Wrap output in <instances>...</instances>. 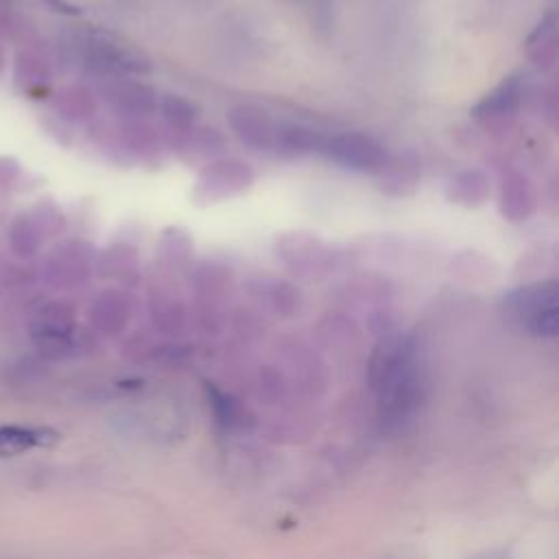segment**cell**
<instances>
[{
	"mask_svg": "<svg viewBox=\"0 0 559 559\" xmlns=\"http://www.w3.org/2000/svg\"><path fill=\"white\" fill-rule=\"evenodd\" d=\"M380 421L386 430L413 417L424 393V373L411 338L389 341L373 360Z\"/></svg>",
	"mask_w": 559,
	"mask_h": 559,
	"instance_id": "cell-1",
	"label": "cell"
},
{
	"mask_svg": "<svg viewBox=\"0 0 559 559\" xmlns=\"http://www.w3.org/2000/svg\"><path fill=\"white\" fill-rule=\"evenodd\" d=\"M504 310L535 336L552 338L559 332V284L555 280L533 282L504 295Z\"/></svg>",
	"mask_w": 559,
	"mask_h": 559,
	"instance_id": "cell-2",
	"label": "cell"
},
{
	"mask_svg": "<svg viewBox=\"0 0 559 559\" xmlns=\"http://www.w3.org/2000/svg\"><path fill=\"white\" fill-rule=\"evenodd\" d=\"M317 153L343 168L358 173H380L386 166L384 146L376 138L360 131H345L332 135L323 133Z\"/></svg>",
	"mask_w": 559,
	"mask_h": 559,
	"instance_id": "cell-3",
	"label": "cell"
},
{
	"mask_svg": "<svg viewBox=\"0 0 559 559\" xmlns=\"http://www.w3.org/2000/svg\"><path fill=\"white\" fill-rule=\"evenodd\" d=\"M251 179H253V175L247 164H242L238 159H223L201 173L199 188L194 194L203 197V199H212V201L223 199V197H229V194L247 188Z\"/></svg>",
	"mask_w": 559,
	"mask_h": 559,
	"instance_id": "cell-4",
	"label": "cell"
},
{
	"mask_svg": "<svg viewBox=\"0 0 559 559\" xmlns=\"http://www.w3.org/2000/svg\"><path fill=\"white\" fill-rule=\"evenodd\" d=\"M229 124L251 148H273L275 142V124L271 122L269 114L264 109H258L253 105H240L229 111Z\"/></svg>",
	"mask_w": 559,
	"mask_h": 559,
	"instance_id": "cell-5",
	"label": "cell"
},
{
	"mask_svg": "<svg viewBox=\"0 0 559 559\" xmlns=\"http://www.w3.org/2000/svg\"><path fill=\"white\" fill-rule=\"evenodd\" d=\"M92 44H94L96 61L103 68L118 70V72H135V74H144V72L151 70V61L140 50L127 46L120 39H114L109 35H100Z\"/></svg>",
	"mask_w": 559,
	"mask_h": 559,
	"instance_id": "cell-6",
	"label": "cell"
},
{
	"mask_svg": "<svg viewBox=\"0 0 559 559\" xmlns=\"http://www.w3.org/2000/svg\"><path fill=\"white\" fill-rule=\"evenodd\" d=\"M57 441V432L44 426H0V459L24 454L26 450L50 445Z\"/></svg>",
	"mask_w": 559,
	"mask_h": 559,
	"instance_id": "cell-7",
	"label": "cell"
},
{
	"mask_svg": "<svg viewBox=\"0 0 559 559\" xmlns=\"http://www.w3.org/2000/svg\"><path fill=\"white\" fill-rule=\"evenodd\" d=\"M535 207V194L526 177L511 173L509 177L502 179V190H500V212L509 221H526Z\"/></svg>",
	"mask_w": 559,
	"mask_h": 559,
	"instance_id": "cell-8",
	"label": "cell"
},
{
	"mask_svg": "<svg viewBox=\"0 0 559 559\" xmlns=\"http://www.w3.org/2000/svg\"><path fill=\"white\" fill-rule=\"evenodd\" d=\"M520 96H522V85L515 76L504 79L493 92H489L476 107H474V116L480 120H498V118H507L511 116L518 105H520Z\"/></svg>",
	"mask_w": 559,
	"mask_h": 559,
	"instance_id": "cell-9",
	"label": "cell"
},
{
	"mask_svg": "<svg viewBox=\"0 0 559 559\" xmlns=\"http://www.w3.org/2000/svg\"><path fill=\"white\" fill-rule=\"evenodd\" d=\"M319 131L304 127V124H284L275 129V142L273 148H277L284 155H304V153H317L321 142Z\"/></svg>",
	"mask_w": 559,
	"mask_h": 559,
	"instance_id": "cell-10",
	"label": "cell"
},
{
	"mask_svg": "<svg viewBox=\"0 0 559 559\" xmlns=\"http://www.w3.org/2000/svg\"><path fill=\"white\" fill-rule=\"evenodd\" d=\"M489 194V181L480 170H465L450 179L448 197L452 203L461 205H480Z\"/></svg>",
	"mask_w": 559,
	"mask_h": 559,
	"instance_id": "cell-11",
	"label": "cell"
},
{
	"mask_svg": "<svg viewBox=\"0 0 559 559\" xmlns=\"http://www.w3.org/2000/svg\"><path fill=\"white\" fill-rule=\"evenodd\" d=\"M162 114H164L166 122L177 131H186L197 118L194 105L190 100H186L181 96H173V94H168L162 100Z\"/></svg>",
	"mask_w": 559,
	"mask_h": 559,
	"instance_id": "cell-12",
	"label": "cell"
},
{
	"mask_svg": "<svg viewBox=\"0 0 559 559\" xmlns=\"http://www.w3.org/2000/svg\"><path fill=\"white\" fill-rule=\"evenodd\" d=\"M382 170H389V177H386L384 183H386V190L391 186H395V190H393L395 194H404V192H408L415 186V179H417V162L415 159L413 162L400 159L393 166H389V162H386V166Z\"/></svg>",
	"mask_w": 559,
	"mask_h": 559,
	"instance_id": "cell-13",
	"label": "cell"
}]
</instances>
